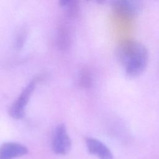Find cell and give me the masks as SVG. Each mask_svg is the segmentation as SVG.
Segmentation results:
<instances>
[{"label": "cell", "mask_w": 159, "mask_h": 159, "mask_svg": "<svg viewBox=\"0 0 159 159\" xmlns=\"http://www.w3.org/2000/svg\"><path fill=\"white\" fill-rule=\"evenodd\" d=\"M116 54L129 76H138L147 68L148 61V50L145 45L135 39H126L121 40L117 45Z\"/></svg>", "instance_id": "cell-1"}, {"label": "cell", "mask_w": 159, "mask_h": 159, "mask_svg": "<svg viewBox=\"0 0 159 159\" xmlns=\"http://www.w3.org/2000/svg\"><path fill=\"white\" fill-rule=\"evenodd\" d=\"M35 88V81H31L24 89L19 98L11 106L9 109L10 116L16 119H22L25 114V107Z\"/></svg>", "instance_id": "cell-2"}, {"label": "cell", "mask_w": 159, "mask_h": 159, "mask_svg": "<svg viewBox=\"0 0 159 159\" xmlns=\"http://www.w3.org/2000/svg\"><path fill=\"white\" fill-rule=\"evenodd\" d=\"M52 149L58 155H66L71 148V139L67 133L65 124L57 125L52 139Z\"/></svg>", "instance_id": "cell-3"}, {"label": "cell", "mask_w": 159, "mask_h": 159, "mask_svg": "<svg viewBox=\"0 0 159 159\" xmlns=\"http://www.w3.org/2000/svg\"><path fill=\"white\" fill-rule=\"evenodd\" d=\"M111 6L116 13L133 17L141 11L143 3L142 0H111Z\"/></svg>", "instance_id": "cell-4"}, {"label": "cell", "mask_w": 159, "mask_h": 159, "mask_svg": "<svg viewBox=\"0 0 159 159\" xmlns=\"http://www.w3.org/2000/svg\"><path fill=\"white\" fill-rule=\"evenodd\" d=\"M28 153L25 146L14 142L3 143L0 147V159H13Z\"/></svg>", "instance_id": "cell-5"}, {"label": "cell", "mask_w": 159, "mask_h": 159, "mask_svg": "<svg viewBox=\"0 0 159 159\" xmlns=\"http://www.w3.org/2000/svg\"><path fill=\"white\" fill-rule=\"evenodd\" d=\"M86 143L89 152L97 156L99 159H114L111 150L101 141L96 139L88 138Z\"/></svg>", "instance_id": "cell-6"}, {"label": "cell", "mask_w": 159, "mask_h": 159, "mask_svg": "<svg viewBox=\"0 0 159 159\" xmlns=\"http://www.w3.org/2000/svg\"><path fill=\"white\" fill-rule=\"evenodd\" d=\"M56 45L61 51L68 50L72 42V36L70 29L64 24L58 25L56 32Z\"/></svg>", "instance_id": "cell-7"}, {"label": "cell", "mask_w": 159, "mask_h": 159, "mask_svg": "<svg viewBox=\"0 0 159 159\" xmlns=\"http://www.w3.org/2000/svg\"><path fill=\"white\" fill-rule=\"evenodd\" d=\"M80 0H69L65 6L66 15L68 18L75 19L77 17L80 11Z\"/></svg>", "instance_id": "cell-8"}, {"label": "cell", "mask_w": 159, "mask_h": 159, "mask_svg": "<svg viewBox=\"0 0 159 159\" xmlns=\"http://www.w3.org/2000/svg\"><path fill=\"white\" fill-rule=\"evenodd\" d=\"M92 84V77L87 68H83L79 74V84L81 88H89Z\"/></svg>", "instance_id": "cell-9"}, {"label": "cell", "mask_w": 159, "mask_h": 159, "mask_svg": "<svg viewBox=\"0 0 159 159\" xmlns=\"http://www.w3.org/2000/svg\"><path fill=\"white\" fill-rule=\"evenodd\" d=\"M27 36V33L25 29H21L18 31L14 39V47L16 50L22 49L26 42Z\"/></svg>", "instance_id": "cell-10"}, {"label": "cell", "mask_w": 159, "mask_h": 159, "mask_svg": "<svg viewBox=\"0 0 159 159\" xmlns=\"http://www.w3.org/2000/svg\"><path fill=\"white\" fill-rule=\"evenodd\" d=\"M69 0H59V3L61 6H65Z\"/></svg>", "instance_id": "cell-11"}, {"label": "cell", "mask_w": 159, "mask_h": 159, "mask_svg": "<svg viewBox=\"0 0 159 159\" xmlns=\"http://www.w3.org/2000/svg\"><path fill=\"white\" fill-rule=\"evenodd\" d=\"M87 1H94L98 4H104L107 0H86Z\"/></svg>", "instance_id": "cell-12"}]
</instances>
